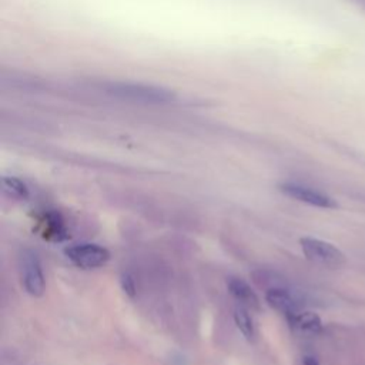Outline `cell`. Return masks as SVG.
Here are the masks:
<instances>
[{"label": "cell", "mask_w": 365, "mask_h": 365, "mask_svg": "<svg viewBox=\"0 0 365 365\" xmlns=\"http://www.w3.org/2000/svg\"><path fill=\"white\" fill-rule=\"evenodd\" d=\"M106 91L120 98L141 103H165L173 97L161 87L135 83H108L106 86Z\"/></svg>", "instance_id": "6da1fadb"}, {"label": "cell", "mask_w": 365, "mask_h": 365, "mask_svg": "<svg viewBox=\"0 0 365 365\" xmlns=\"http://www.w3.org/2000/svg\"><path fill=\"white\" fill-rule=\"evenodd\" d=\"M20 277L26 292L31 297H41L46 289V278L40 257L33 250H23L20 254Z\"/></svg>", "instance_id": "7a4b0ae2"}, {"label": "cell", "mask_w": 365, "mask_h": 365, "mask_svg": "<svg viewBox=\"0 0 365 365\" xmlns=\"http://www.w3.org/2000/svg\"><path fill=\"white\" fill-rule=\"evenodd\" d=\"M64 255L78 268L93 269L103 267L110 259V251L94 242H80L64 248Z\"/></svg>", "instance_id": "3957f363"}, {"label": "cell", "mask_w": 365, "mask_h": 365, "mask_svg": "<svg viewBox=\"0 0 365 365\" xmlns=\"http://www.w3.org/2000/svg\"><path fill=\"white\" fill-rule=\"evenodd\" d=\"M299 245L305 258L315 264L325 267H339L345 261L342 251L328 241L314 237H302L299 240Z\"/></svg>", "instance_id": "277c9868"}, {"label": "cell", "mask_w": 365, "mask_h": 365, "mask_svg": "<svg viewBox=\"0 0 365 365\" xmlns=\"http://www.w3.org/2000/svg\"><path fill=\"white\" fill-rule=\"evenodd\" d=\"M278 188L287 197L294 198L297 201H301L304 204L312 205V207L335 208L338 205L329 195H327V194H324V192H321V191H318L312 187L299 184V182H291V181L281 182L278 185Z\"/></svg>", "instance_id": "5b68a950"}, {"label": "cell", "mask_w": 365, "mask_h": 365, "mask_svg": "<svg viewBox=\"0 0 365 365\" xmlns=\"http://www.w3.org/2000/svg\"><path fill=\"white\" fill-rule=\"evenodd\" d=\"M265 301L269 307L284 314L287 318L301 311V302L298 297L291 289L282 285H275L268 288L265 291Z\"/></svg>", "instance_id": "8992f818"}, {"label": "cell", "mask_w": 365, "mask_h": 365, "mask_svg": "<svg viewBox=\"0 0 365 365\" xmlns=\"http://www.w3.org/2000/svg\"><path fill=\"white\" fill-rule=\"evenodd\" d=\"M227 289L232 295V298L240 304L247 307L248 309H259V298L254 292V289L241 278L231 277L227 279Z\"/></svg>", "instance_id": "52a82bcc"}, {"label": "cell", "mask_w": 365, "mask_h": 365, "mask_svg": "<svg viewBox=\"0 0 365 365\" xmlns=\"http://www.w3.org/2000/svg\"><path fill=\"white\" fill-rule=\"evenodd\" d=\"M41 225H43V237L46 240L63 241L68 237L63 218L58 212L47 211L41 218Z\"/></svg>", "instance_id": "ba28073f"}, {"label": "cell", "mask_w": 365, "mask_h": 365, "mask_svg": "<svg viewBox=\"0 0 365 365\" xmlns=\"http://www.w3.org/2000/svg\"><path fill=\"white\" fill-rule=\"evenodd\" d=\"M289 325L301 332H307V334H317L322 329V322L319 319V317L314 312L309 311H298L295 314H292L291 317L287 318Z\"/></svg>", "instance_id": "9c48e42d"}, {"label": "cell", "mask_w": 365, "mask_h": 365, "mask_svg": "<svg viewBox=\"0 0 365 365\" xmlns=\"http://www.w3.org/2000/svg\"><path fill=\"white\" fill-rule=\"evenodd\" d=\"M234 322L244 338L252 339L255 336V324L250 309L244 305H238L234 309Z\"/></svg>", "instance_id": "30bf717a"}, {"label": "cell", "mask_w": 365, "mask_h": 365, "mask_svg": "<svg viewBox=\"0 0 365 365\" xmlns=\"http://www.w3.org/2000/svg\"><path fill=\"white\" fill-rule=\"evenodd\" d=\"M1 187L6 195L14 200H27L30 197V190L27 184L14 175H4L1 178Z\"/></svg>", "instance_id": "8fae6325"}, {"label": "cell", "mask_w": 365, "mask_h": 365, "mask_svg": "<svg viewBox=\"0 0 365 365\" xmlns=\"http://www.w3.org/2000/svg\"><path fill=\"white\" fill-rule=\"evenodd\" d=\"M120 285L121 289L125 292V295H128L130 298H134L137 295V285H135V279L130 272H123L120 277Z\"/></svg>", "instance_id": "7c38bea8"}, {"label": "cell", "mask_w": 365, "mask_h": 365, "mask_svg": "<svg viewBox=\"0 0 365 365\" xmlns=\"http://www.w3.org/2000/svg\"><path fill=\"white\" fill-rule=\"evenodd\" d=\"M301 365H318V362H317V359H315L314 356L305 355V356H302V359H301Z\"/></svg>", "instance_id": "4fadbf2b"}]
</instances>
